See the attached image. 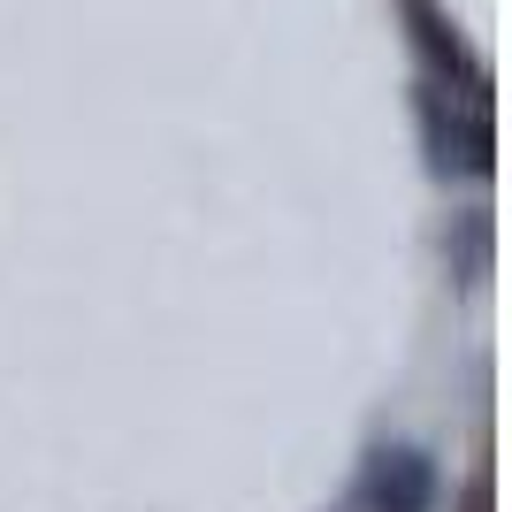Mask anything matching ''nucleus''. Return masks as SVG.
Here are the masks:
<instances>
[{
    "mask_svg": "<svg viewBox=\"0 0 512 512\" xmlns=\"http://www.w3.org/2000/svg\"><path fill=\"white\" fill-rule=\"evenodd\" d=\"M352 505H360V512H436V505H444L436 451L375 444V451H367V467H360V482H352Z\"/></svg>",
    "mask_w": 512,
    "mask_h": 512,
    "instance_id": "f257e3e1",
    "label": "nucleus"
}]
</instances>
